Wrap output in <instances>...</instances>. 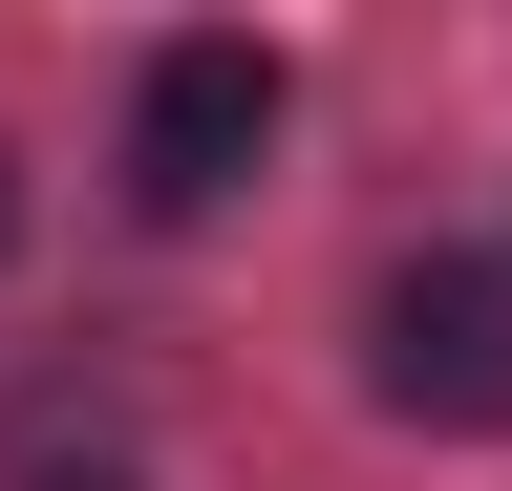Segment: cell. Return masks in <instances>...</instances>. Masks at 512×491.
Returning <instances> with one entry per match:
<instances>
[{
  "label": "cell",
  "instance_id": "3",
  "mask_svg": "<svg viewBox=\"0 0 512 491\" xmlns=\"http://www.w3.org/2000/svg\"><path fill=\"white\" fill-rule=\"evenodd\" d=\"M0 257H22V171H0Z\"/></svg>",
  "mask_w": 512,
  "mask_h": 491
},
{
  "label": "cell",
  "instance_id": "2",
  "mask_svg": "<svg viewBox=\"0 0 512 491\" xmlns=\"http://www.w3.org/2000/svg\"><path fill=\"white\" fill-rule=\"evenodd\" d=\"M256 150H278V65L256 43H171L150 107H128V214H214Z\"/></svg>",
  "mask_w": 512,
  "mask_h": 491
},
{
  "label": "cell",
  "instance_id": "4",
  "mask_svg": "<svg viewBox=\"0 0 512 491\" xmlns=\"http://www.w3.org/2000/svg\"><path fill=\"white\" fill-rule=\"evenodd\" d=\"M107 491H128V470H107Z\"/></svg>",
  "mask_w": 512,
  "mask_h": 491
},
{
  "label": "cell",
  "instance_id": "1",
  "mask_svg": "<svg viewBox=\"0 0 512 491\" xmlns=\"http://www.w3.org/2000/svg\"><path fill=\"white\" fill-rule=\"evenodd\" d=\"M363 342L406 427H512V257H406L363 299Z\"/></svg>",
  "mask_w": 512,
  "mask_h": 491
}]
</instances>
